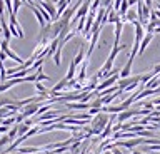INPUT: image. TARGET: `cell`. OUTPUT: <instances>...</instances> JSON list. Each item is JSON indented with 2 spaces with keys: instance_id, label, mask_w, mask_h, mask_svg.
<instances>
[{
  "instance_id": "7c38bea8",
  "label": "cell",
  "mask_w": 160,
  "mask_h": 154,
  "mask_svg": "<svg viewBox=\"0 0 160 154\" xmlns=\"http://www.w3.org/2000/svg\"><path fill=\"white\" fill-rule=\"evenodd\" d=\"M17 152L18 154H38L42 152V147H18Z\"/></svg>"
},
{
  "instance_id": "9c48e42d",
  "label": "cell",
  "mask_w": 160,
  "mask_h": 154,
  "mask_svg": "<svg viewBox=\"0 0 160 154\" xmlns=\"http://www.w3.org/2000/svg\"><path fill=\"white\" fill-rule=\"evenodd\" d=\"M152 37H153V34H147L143 39H142V42H140V47H138V54L137 56H142V54L145 52V49H147V45L150 44V40H152Z\"/></svg>"
},
{
  "instance_id": "7a4b0ae2",
  "label": "cell",
  "mask_w": 160,
  "mask_h": 154,
  "mask_svg": "<svg viewBox=\"0 0 160 154\" xmlns=\"http://www.w3.org/2000/svg\"><path fill=\"white\" fill-rule=\"evenodd\" d=\"M147 137H133V139H127V141H118V142H113L115 147H127V149H132L138 144H145Z\"/></svg>"
},
{
  "instance_id": "e0dca14e",
  "label": "cell",
  "mask_w": 160,
  "mask_h": 154,
  "mask_svg": "<svg viewBox=\"0 0 160 154\" xmlns=\"http://www.w3.org/2000/svg\"><path fill=\"white\" fill-rule=\"evenodd\" d=\"M13 122H15V116H12V117H7V119H2V126H5V127L12 126Z\"/></svg>"
},
{
  "instance_id": "4fadbf2b",
  "label": "cell",
  "mask_w": 160,
  "mask_h": 154,
  "mask_svg": "<svg viewBox=\"0 0 160 154\" xmlns=\"http://www.w3.org/2000/svg\"><path fill=\"white\" fill-rule=\"evenodd\" d=\"M122 29H123V22L122 19L115 24V44L113 45H118V40H120V34H122Z\"/></svg>"
},
{
  "instance_id": "9a60e30c",
  "label": "cell",
  "mask_w": 160,
  "mask_h": 154,
  "mask_svg": "<svg viewBox=\"0 0 160 154\" xmlns=\"http://www.w3.org/2000/svg\"><path fill=\"white\" fill-rule=\"evenodd\" d=\"M85 71H87V64H82V69H80V74H78V77H77V82L78 84H82V86H83V81H85V77H87V76H85Z\"/></svg>"
},
{
  "instance_id": "d6986e66",
  "label": "cell",
  "mask_w": 160,
  "mask_h": 154,
  "mask_svg": "<svg viewBox=\"0 0 160 154\" xmlns=\"http://www.w3.org/2000/svg\"><path fill=\"white\" fill-rule=\"evenodd\" d=\"M85 20H87V17H82V19H80V22H78V25H77V32H83V29H85Z\"/></svg>"
},
{
  "instance_id": "d4e9b609",
  "label": "cell",
  "mask_w": 160,
  "mask_h": 154,
  "mask_svg": "<svg viewBox=\"0 0 160 154\" xmlns=\"http://www.w3.org/2000/svg\"><path fill=\"white\" fill-rule=\"evenodd\" d=\"M130 154H147V152H142V151H132Z\"/></svg>"
},
{
  "instance_id": "3957f363",
  "label": "cell",
  "mask_w": 160,
  "mask_h": 154,
  "mask_svg": "<svg viewBox=\"0 0 160 154\" xmlns=\"http://www.w3.org/2000/svg\"><path fill=\"white\" fill-rule=\"evenodd\" d=\"M0 50L5 52V54H7V57H8V59H12V61H15V62L18 64V66H20V64H23V59H20L15 52L10 50V49H8V42H7V40H3V39L0 40Z\"/></svg>"
},
{
  "instance_id": "52a82bcc",
  "label": "cell",
  "mask_w": 160,
  "mask_h": 154,
  "mask_svg": "<svg viewBox=\"0 0 160 154\" xmlns=\"http://www.w3.org/2000/svg\"><path fill=\"white\" fill-rule=\"evenodd\" d=\"M133 59L135 57H132V56H128V61H127V64L123 66V69L120 71V79H127V77H130L132 76V64H133Z\"/></svg>"
},
{
  "instance_id": "30bf717a",
  "label": "cell",
  "mask_w": 160,
  "mask_h": 154,
  "mask_svg": "<svg viewBox=\"0 0 160 154\" xmlns=\"http://www.w3.org/2000/svg\"><path fill=\"white\" fill-rule=\"evenodd\" d=\"M28 8L33 12V15L37 17V20H38V24H40V27H45V25H47V22H45V19L42 17V13H40V10H38L37 7H35V5H28Z\"/></svg>"
},
{
  "instance_id": "2e32d148",
  "label": "cell",
  "mask_w": 160,
  "mask_h": 154,
  "mask_svg": "<svg viewBox=\"0 0 160 154\" xmlns=\"http://www.w3.org/2000/svg\"><path fill=\"white\" fill-rule=\"evenodd\" d=\"M83 57H85V50H83V47H80V52L77 54V57L73 59V62H75V66H78L80 62H83Z\"/></svg>"
},
{
  "instance_id": "4316f807",
  "label": "cell",
  "mask_w": 160,
  "mask_h": 154,
  "mask_svg": "<svg viewBox=\"0 0 160 154\" xmlns=\"http://www.w3.org/2000/svg\"><path fill=\"white\" fill-rule=\"evenodd\" d=\"M103 154H113L112 151H103Z\"/></svg>"
},
{
  "instance_id": "6da1fadb",
  "label": "cell",
  "mask_w": 160,
  "mask_h": 154,
  "mask_svg": "<svg viewBox=\"0 0 160 154\" xmlns=\"http://www.w3.org/2000/svg\"><path fill=\"white\" fill-rule=\"evenodd\" d=\"M123 49H127V45H113L112 52H110V56H108V59H107V62H105V66L97 72V77H100L102 74L108 72V71H112V64H113V61H115V57H117V54H118L120 50H123Z\"/></svg>"
},
{
  "instance_id": "cb8c5ba5",
  "label": "cell",
  "mask_w": 160,
  "mask_h": 154,
  "mask_svg": "<svg viewBox=\"0 0 160 154\" xmlns=\"http://www.w3.org/2000/svg\"><path fill=\"white\" fill-rule=\"evenodd\" d=\"M137 2H138V0H128V5L133 7V5H137Z\"/></svg>"
},
{
  "instance_id": "5b68a950",
  "label": "cell",
  "mask_w": 160,
  "mask_h": 154,
  "mask_svg": "<svg viewBox=\"0 0 160 154\" xmlns=\"http://www.w3.org/2000/svg\"><path fill=\"white\" fill-rule=\"evenodd\" d=\"M40 104H42V102H32V104H28V106H25V107H23V111H22V116H23V119H28L30 116L37 114V112H38Z\"/></svg>"
},
{
  "instance_id": "ac0fdd59",
  "label": "cell",
  "mask_w": 160,
  "mask_h": 154,
  "mask_svg": "<svg viewBox=\"0 0 160 154\" xmlns=\"http://www.w3.org/2000/svg\"><path fill=\"white\" fill-rule=\"evenodd\" d=\"M23 3H22V0H13V15H17V12H18V8L22 7Z\"/></svg>"
},
{
  "instance_id": "8992f818",
  "label": "cell",
  "mask_w": 160,
  "mask_h": 154,
  "mask_svg": "<svg viewBox=\"0 0 160 154\" xmlns=\"http://www.w3.org/2000/svg\"><path fill=\"white\" fill-rule=\"evenodd\" d=\"M38 5H42V7L45 8V10L48 12V15L52 17V22L57 20V7H55L52 2H45V0H40V2H38Z\"/></svg>"
},
{
  "instance_id": "83f0119b",
  "label": "cell",
  "mask_w": 160,
  "mask_h": 154,
  "mask_svg": "<svg viewBox=\"0 0 160 154\" xmlns=\"http://www.w3.org/2000/svg\"><path fill=\"white\" fill-rule=\"evenodd\" d=\"M0 126H2V119H0Z\"/></svg>"
},
{
  "instance_id": "603a6c76",
  "label": "cell",
  "mask_w": 160,
  "mask_h": 154,
  "mask_svg": "<svg viewBox=\"0 0 160 154\" xmlns=\"http://www.w3.org/2000/svg\"><path fill=\"white\" fill-rule=\"evenodd\" d=\"M10 129L8 127H5V126H0V134H3V132H8Z\"/></svg>"
},
{
  "instance_id": "277c9868",
  "label": "cell",
  "mask_w": 160,
  "mask_h": 154,
  "mask_svg": "<svg viewBox=\"0 0 160 154\" xmlns=\"http://www.w3.org/2000/svg\"><path fill=\"white\" fill-rule=\"evenodd\" d=\"M118 77L120 76H112V77H108V79H103L102 82L97 86V89H95V92H100V91H105V89H108V87H112V86H115V84L118 82Z\"/></svg>"
},
{
  "instance_id": "ffe728a7",
  "label": "cell",
  "mask_w": 160,
  "mask_h": 154,
  "mask_svg": "<svg viewBox=\"0 0 160 154\" xmlns=\"http://www.w3.org/2000/svg\"><path fill=\"white\" fill-rule=\"evenodd\" d=\"M7 142H12V141H10V137H8V136H2V137H0V149H2V147H3Z\"/></svg>"
},
{
  "instance_id": "8fae6325",
  "label": "cell",
  "mask_w": 160,
  "mask_h": 154,
  "mask_svg": "<svg viewBox=\"0 0 160 154\" xmlns=\"http://www.w3.org/2000/svg\"><path fill=\"white\" fill-rule=\"evenodd\" d=\"M135 20H137V12H135L133 8H128L127 13L122 17V22H132L133 24Z\"/></svg>"
},
{
  "instance_id": "44dd1931",
  "label": "cell",
  "mask_w": 160,
  "mask_h": 154,
  "mask_svg": "<svg viewBox=\"0 0 160 154\" xmlns=\"http://www.w3.org/2000/svg\"><path fill=\"white\" fill-rule=\"evenodd\" d=\"M145 2V5H147L148 8H152V5H153V0H143Z\"/></svg>"
},
{
  "instance_id": "484cf974",
  "label": "cell",
  "mask_w": 160,
  "mask_h": 154,
  "mask_svg": "<svg viewBox=\"0 0 160 154\" xmlns=\"http://www.w3.org/2000/svg\"><path fill=\"white\" fill-rule=\"evenodd\" d=\"M153 34H160V27H157V29H155V30H153Z\"/></svg>"
},
{
  "instance_id": "ba28073f",
  "label": "cell",
  "mask_w": 160,
  "mask_h": 154,
  "mask_svg": "<svg viewBox=\"0 0 160 154\" xmlns=\"http://www.w3.org/2000/svg\"><path fill=\"white\" fill-rule=\"evenodd\" d=\"M67 84H68V81H67L65 77L62 79V81H58V82H57V84H55V86L52 87V89H50V97L55 96L57 92H60L62 89H65V87H67Z\"/></svg>"
},
{
  "instance_id": "7402d4cb",
  "label": "cell",
  "mask_w": 160,
  "mask_h": 154,
  "mask_svg": "<svg viewBox=\"0 0 160 154\" xmlns=\"http://www.w3.org/2000/svg\"><path fill=\"white\" fill-rule=\"evenodd\" d=\"M5 59H7V54H5V52H2V50H0V62H3V61H5Z\"/></svg>"
},
{
  "instance_id": "5bb4252c",
  "label": "cell",
  "mask_w": 160,
  "mask_h": 154,
  "mask_svg": "<svg viewBox=\"0 0 160 154\" xmlns=\"http://www.w3.org/2000/svg\"><path fill=\"white\" fill-rule=\"evenodd\" d=\"M75 74H77V66H75V62L72 61L68 66V72H67V76H65V79H67V81H72L75 77Z\"/></svg>"
}]
</instances>
